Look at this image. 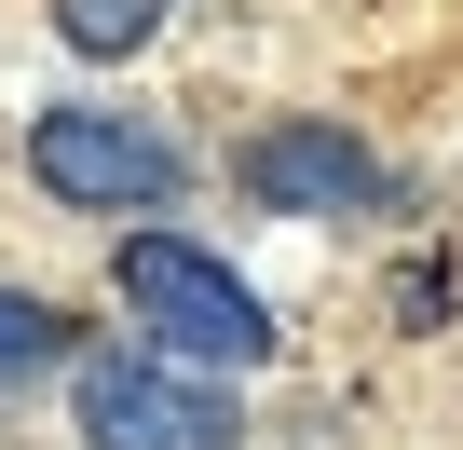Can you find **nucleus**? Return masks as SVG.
I'll return each instance as SVG.
<instances>
[{
	"instance_id": "f257e3e1",
	"label": "nucleus",
	"mask_w": 463,
	"mask_h": 450,
	"mask_svg": "<svg viewBox=\"0 0 463 450\" xmlns=\"http://www.w3.org/2000/svg\"><path fill=\"white\" fill-rule=\"evenodd\" d=\"M123 301L150 314V341L164 355H191V369H260L273 355V301L232 273V260H204L191 233H123Z\"/></svg>"
},
{
	"instance_id": "f03ea898",
	"label": "nucleus",
	"mask_w": 463,
	"mask_h": 450,
	"mask_svg": "<svg viewBox=\"0 0 463 450\" xmlns=\"http://www.w3.org/2000/svg\"><path fill=\"white\" fill-rule=\"evenodd\" d=\"M69 409H82L96 450H246V409L218 396V369H191V355H164V341L82 355Z\"/></svg>"
},
{
	"instance_id": "7ed1b4c3",
	"label": "nucleus",
	"mask_w": 463,
	"mask_h": 450,
	"mask_svg": "<svg viewBox=\"0 0 463 450\" xmlns=\"http://www.w3.org/2000/svg\"><path fill=\"white\" fill-rule=\"evenodd\" d=\"M28 177H42L55 205L123 218V205H177L191 150H177L164 123H137V110H42V123H28Z\"/></svg>"
},
{
	"instance_id": "20e7f679",
	"label": "nucleus",
	"mask_w": 463,
	"mask_h": 450,
	"mask_svg": "<svg viewBox=\"0 0 463 450\" xmlns=\"http://www.w3.org/2000/svg\"><path fill=\"white\" fill-rule=\"evenodd\" d=\"M246 191L273 218H368L382 205V164L341 123H273V137H246Z\"/></svg>"
},
{
	"instance_id": "39448f33",
	"label": "nucleus",
	"mask_w": 463,
	"mask_h": 450,
	"mask_svg": "<svg viewBox=\"0 0 463 450\" xmlns=\"http://www.w3.org/2000/svg\"><path fill=\"white\" fill-rule=\"evenodd\" d=\"M164 14H177V0H55V42L109 69V55H137V42L164 28Z\"/></svg>"
},
{
	"instance_id": "423d86ee",
	"label": "nucleus",
	"mask_w": 463,
	"mask_h": 450,
	"mask_svg": "<svg viewBox=\"0 0 463 450\" xmlns=\"http://www.w3.org/2000/svg\"><path fill=\"white\" fill-rule=\"evenodd\" d=\"M55 355H69V314L28 301V287H0V382H28V369H55Z\"/></svg>"
}]
</instances>
